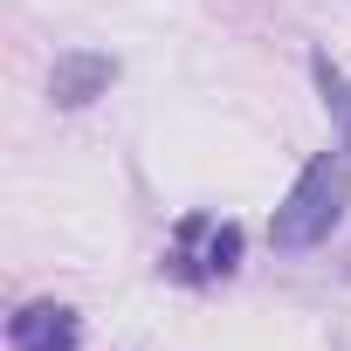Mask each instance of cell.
Segmentation results:
<instances>
[{"mask_svg":"<svg viewBox=\"0 0 351 351\" xmlns=\"http://www.w3.org/2000/svg\"><path fill=\"white\" fill-rule=\"evenodd\" d=\"M110 83H117V62H110V56H97V49H69V56H56V69H49V97H56L62 110H76V104L104 97Z\"/></svg>","mask_w":351,"mask_h":351,"instance_id":"obj_3","label":"cell"},{"mask_svg":"<svg viewBox=\"0 0 351 351\" xmlns=\"http://www.w3.org/2000/svg\"><path fill=\"white\" fill-rule=\"evenodd\" d=\"M317 90H324V110L337 117V131H344V152H351V83H344V69H330L324 56H317Z\"/></svg>","mask_w":351,"mask_h":351,"instance_id":"obj_4","label":"cell"},{"mask_svg":"<svg viewBox=\"0 0 351 351\" xmlns=\"http://www.w3.org/2000/svg\"><path fill=\"white\" fill-rule=\"evenodd\" d=\"M344 207H351V152H317V158L296 172L289 200L276 207L269 241L289 248V255H303V248L330 241V228L344 221Z\"/></svg>","mask_w":351,"mask_h":351,"instance_id":"obj_1","label":"cell"},{"mask_svg":"<svg viewBox=\"0 0 351 351\" xmlns=\"http://www.w3.org/2000/svg\"><path fill=\"white\" fill-rule=\"evenodd\" d=\"M83 344V317L69 303H28L8 317V351H76Z\"/></svg>","mask_w":351,"mask_h":351,"instance_id":"obj_2","label":"cell"}]
</instances>
